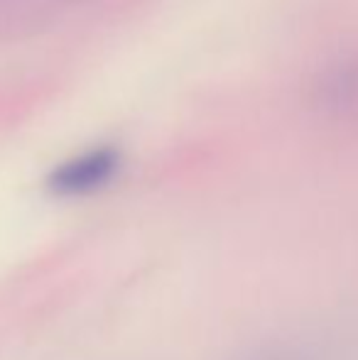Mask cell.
<instances>
[{
  "label": "cell",
  "instance_id": "1",
  "mask_svg": "<svg viewBox=\"0 0 358 360\" xmlns=\"http://www.w3.org/2000/svg\"><path fill=\"white\" fill-rule=\"evenodd\" d=\"M120 169V152L113 147H94L49 172L47 186L62 199L89 196L113 181Z\"/></svg>",
  "mask_w": 358,
  "mask_h": 360
}]
</instances>
